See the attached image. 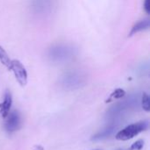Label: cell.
<instances>
[{"instance_id": "cell-1", "label": "cell", "mask_w": 150, "mask_h": 150, "mask_svg": "<svg viewBox=\"0 0 150 150\" xmlns=\"http://www.w3.org/2000/svg\"><path fill=\"white\" fill-rule=\"evenodd\" d=\"M149 127V121L144 120V121H140L138 123H134L132 125L127 126L124 129L120 130L117 134H116V139L119 141H129L143 131L147 130Z\"/></svg>"}, {"instance_id": "cell-2", "label": "cell", "mask_w": 150, "mask_h": 150, "mask_svg": "<svg viewBox=\"0 0 150 150\" xmlns=\"http://www.w3.org/2000/svg\"><path fill=\"white\" fill-rule=\"evenodd\" d=\"M17 80V82L21 85L25 86L27 83V72L24 65L18 60H11V69Z\"/></svg>"}, {"instance_id": "cell-3", "label": "cell", "mask_w": 150, "mask_h": 150, "mask_svg": "<svg viewBox=\"0 0 150 150\" xmlns=\"http://www.w3.org/2000/svg\"><path fill=\"white\" fill-rule=\"evenodd\" d=\"M19 125H20V115L18 112L13 111L11 112H9L4 125L5 130L8 133H13L18 129Z\"/></svg>"}, {"instance_id": "cell-4", "label": "cell", "mask_w": 150, "mask_h": 150, "mask_svg": "<svg viewBox=\"0 0 150 150\" xmlns=\"http://www.w3.org/2000/svg\"><path fill=\"white\" fill-rule=\"evenodd\" d=\"M11 104H12L11 94L10 91H7L4 94L3 102L0 104V114L3 118H6L7 115L9 114L11 107Z\"/></svg>"}, {"instance_id": "cell-5", "label": "cell", "mask_w": 150, "mask_h": 150, "mask_svg": "<svg viewBox=\"0 0 150 150\" xmlns=\"http://www.w3.org/2000/svg\"><path fill=\"white\" fill-rule=\"evenodd\" d=\"M150 22L149 19H144L137 22L131 29V32L129 33V36H133L134 34H136L139 32H142L143 30H146L149 27Z\"/></svg>"}, {"instance_id": "cell-6", "label": "cell", "mask_w": 150, "mask_h": 150, "mask_svg": "<svg viewBox=\"0 0 150 150\" xmlns=\"http://www.w3.org/2000/svg\"><path fill=\"white\" fill-rule=\"evenodd\" d=\"M114 129H115V127H114L113 126H110V127H108L107 128L104 129L103 131H101V132L98 133L97 134H95V135L93 136L92 140H93V141H98V140H102V139L107 138L108 136H110V135L113 133Z\"/></svg>"}, {"instance_id": "cell-7", "label": "cell", "mask_w": 150, "mask_h": 150, "mask_svg": "<svg viewBox=\"0 0 150 150\" xmlns=\"http://www.w3.org/2000/svg\"><path fill=\"white\" fill-rule=\"evenodd\" d=\"M0 62L5 66L9 70L11 69V60L10 59L8 54L6 51L0 46Z\"/></svg>"}, {"instance_id": "cell-8", "label": "cell", "mask_w": 150, "mask_h": 150, "mask_svg": "<svg viewBox=\"0 0 150 150\" xmlns=\"http://www.w3.org/2000/svg\"><path fill=\"white\" fill-rule=\"evenodd\" d=\"M125 95H126V91H125L123 89H117V90H115V91L110 95V98H109V99H107L106 103L111 102L112 100H114V99L122 98L125 97Z\"/></svg>"}, {"instance_id": "cell-9", "label": "cell", "mask_w": 150, "mask_h": 150, "mask_svg": "<svg viewBox=\"0 0 150 150\" xmlns=\"http://www.w3.org/2000/svg\"><path fill=\"white\" fill-rule=\"evenodd\" d=\"M142 106L146 112L150 111V99L149 95L146 92H144L142 97Z\"/></svg>"}, {"instance_id": "cell-10", "label": "cell", "mask_w": 150, "mask_h": 150, "mask_svg": "<svg viewBox=\"0 0 150 150\" xmlns=\"http://www.w3.org/2000/svg\"><path fill=\"white\" fill-rule=\"evenodd\" d=\"M144 146V141L142 140H139L137 142H135L131 147H130V150H141Z\"/></svg>"}, {"instance_id": "cell-11", "label": "cell", "mask_w": 150, "mask_h": 150, "mask_svg": "<svg viewBox=\"0 0 150 150\" xmlns=\"http://www.w3.org/2000/svg\"><path fill=\"white\" fill-rule=\"evenodd\" d=\"M144 10L145 11L147 12V14H149L150 13V0H145L144 1Z\"/></svg>"}]
</instances>
